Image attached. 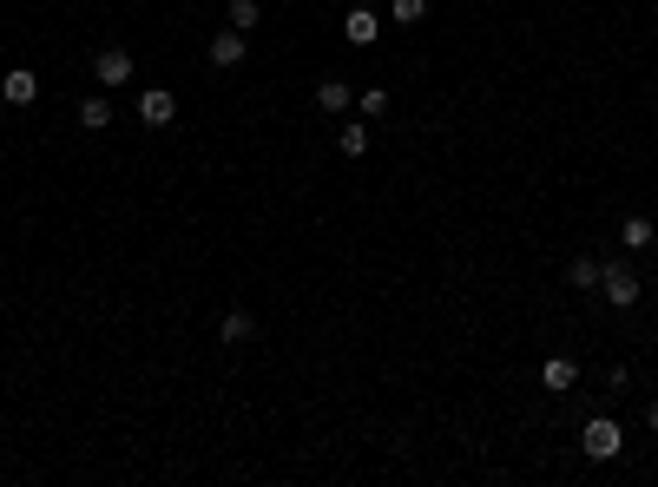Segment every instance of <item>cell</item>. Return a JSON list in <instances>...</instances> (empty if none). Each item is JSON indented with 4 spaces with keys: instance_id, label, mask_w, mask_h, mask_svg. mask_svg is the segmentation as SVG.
Segmentation results:
<instances>
[{
    "instance_id": "obj_15",
    "label": "cell",
    "mask_w": 658,
    "mask_h": 487,
    "mask_svg": "<svg viewBox=\"0 0 658 487\" xmlns=\"http://www.w3.org/2000/svg\"><path fill=\"white\" fill-rule=\"evenodd\" d=\"M599 264H606V257H573L566 283H573V290H599Z\"/></svg>"
},
{
    "instance_id": "obj_17",
    "label": "cell",
    "mask_w": 658,
    "mask_h": 487,
    "mask_svg": "<svg viewBox=\"0 0 658 487\" xmlns=\"http://www.w3.org/2000/svg\"><path fill=\"white\" fill-rule=\"evenodd\" d=\"M356 112H362V119H382V112H389V86H369V93H356Z\"/></svg>"
},
{
    "instance_id": "obj_2",
    "label": "cell",
    "mask_w": 658,
    "mask_h": 487,
    "mask_svg": "<svg viewBox=\"0 0 658 487\" xmlns=\"http://www.w3.org/2000/svg\"><path fill=\"white\" fill-rule=\"evenodd\" d=\"M580 448H586V461H619L626 428L612 422V415H593V422H586V435H580Z\"/></svg>"
},
{
    "instance_id": "obj_6",
    "label": "cell",
    "mask_w": 658,
    "mask_h": 487,
    "mask_svg": "<svg viewBox=\"0 0 658 487\" xmlns=\"http://www.w3.org/2000/svg\"><path fill=\"white\" fill-rule=\"evenodd\" d=\"M0 99H7L14 112H27L33 99H40V73H33V66H14V73H0Z\"/></svg>"
},
{
    "instance_id": "obj_1",
    "label": "cell",
    "mask_w": 658,
    "mask_h": 487,
    "mask_svg": "<svg viewBox=\"0 0 658 487\" xmlns=\"http://www.w3.org/2000/svg\"><path fill=\"white\" fill-rule=\"evenodd\" d=\"M599 297L612 303V310H632V303L645 297V283H639V270L626 264V257H606L599 264Z\"/></svg>"
},
{
    "instance_id": "obj_8",
    "label": "cell",
    "mask_w": 658,
    "mask_h": 487,
    "mask_svg": "<svg viewBox=\"0 0 658 487\" xmlns=\"http://www.w3.org/2000/svg\"><path fill=\"white\" fill-rule=\"evenodd\" d=\"M573 382H580V362H566V356L540 362V389H547V395H573Z\"/></svg>"
},
{
    "instance_id": "obj_3",
    "label": "cell",
    "mask_w": 658,
    "mask_h": 487,
    "mask_svg": "<svg viewBox=\"0 0 658 487\" xmlns=\"http://www.w3.org/2000/svg\"><path fill=\"white\" fill-rule=\"evenodd\" d=\"M132 73H139V66H132V53H126V47L93 53V86H99V93H119V86H132Z\"/></svg>"
},
{
    "instance_id": "obj_10",
    "label": "cell",
    "mask_w": 658,
    "mask_h": 487,
    "mask_svg": "<svg viewBox=\"0 0 658 487\" xmlns=\"http://www.w3.org/2000/svg\"><path fill=\"white\" fill-rule=\"evenodd\" d=\"M652 237H658V224L645 218V211H632V218L619 224V251H626V257L632 251H652Z\"/></svg>"
},
{
    "instance_id": "obj_7",
    "label": "cell",
    "mask_w": 658,
    "mask_h": 487,
    "mask_svg": "<svg viewBox=\"0 0 658 487\" xmlns=\"http://www.w3.org/2000/svg\"><path fill=\"white\" fill-rule=\"evenodd\" d=\"M376 33H382V14L369 7V0H356V7L343 14V40H349V47H369Z\"/></svg>"
},
{
    "instance_id": "obj_5",
    "label": "cell",
    "mask_w": 658,
    "mask_h": 487,
    "mask_svg": "<svg viewBox=\"0 0 658 487\" xmlns=\"http://www.w3.org/2000/svg\"><path fill=\"white\" fill-rule=\"evenodd\" d=\"M139 126H178V99H172V86H145L139 93Z\"/></svg>"
},
{
    "instance_id": "obj_11",
    "label": "cell",
    "mask_w": 658,
    "mask_h": 487,
    "mask_svg": "<svg viewBox=\"0 0 658 487\" xmlns=\"http://www.w3.org/2000/svg\"><path fill=\"white\" fill-rule=\"evenodd\" d=\"M251 336H257V316H251V310H224V316H218V343H224V349L251 343Z\"/></svg>"
},
{
    "instance_id": "obj_13",
    "label": "cell",
    "mask_w": 658,
    "mask_h": 487,
    "mask_svg": "<svg viewBox=\"0 0 658 487\" xmlns=\"http://www.w3.org/2000/svg\"><path fill=\"white\" fill-rule=\"evenodd\" d=\"M73 119H79V132H106V126H112V99H106V93H86Z\"/></svg>"
},
{
    "instance_id": "obj_18",
    "label": "cell",
    "mask_w": 658,
    "mask_h": 487,
    "mask_svg": "<svg viewBox=\"0 0 658 487\" xmlns=\"http://www.w3.org/2000/svg\"><path fill=\"white\" fill-rule=\"evenodd\" d=\"M645 428H652V435H658V402H645Z\"/></svg>"
},
{
    "instance_id": "obj_16",
    "label": "cell",
    "mask_w": 658,
    "mask_h": 487,
    "mask_svg": "<svg viewBox=\"0 0 658 487\" xmlns=\"http://www.w3.org/2000/svg\"><path fill=\"white\" fill-rule=\"evenodd\" d=\"M389 20H395V27H422V20H428V0H389Z\"/></svg>"
},
{
    "instance_id": "obj_4",
    "label": "cell",
    "mask_w": 658,
    "mask_h": 487,
    "mask_svg": "<svg viewBox=\"0 0 658 487\" xmlns=\"http://www.w3.org/2000/svg\"><path fill=\"white\" fill-rule=\"evenodd\" d=\"M244 60H251V33H237V27L211 33V66H218V73H231V66H244Z\"/></svg>"
},
{
    "instance_id": "obj_9",
    "label": "cell",
    "mask_w": 658,
    "mask_h": 487,
    "mask_svg": "<svg viewBox=\"0 0 658 487\" xmlns=\"http://www.w3.org/2000/svg\"><path fill=\"white\" fill-rule=\"evenodd\" d=\"M316 112H329V119L356 112V93H349V79H323V86H316Z\"/></svg>"
},
{
    "instance_id": "obj_14",
    "label": "cell",
    "mask_w": 658,
    "mask_h": 487,
    "mask_svg": "<svg viewBox=\"0 0 658 487\" xmlns=\"http://www.w3.org/2000/svg\"><path fill=\"white\" fill-rule=\"evenodd\" d=\"M257 20H264L257 0H231V7H224V27H237V33H257Z\"/></svg>"
},
{
    "instance_id": "obj_12",
    "label": "cell",
    "mask_w": 658,
    "mask_h": 487,
    "mask_svg": "<svg viewBox=\"0 0 658 487\" xmlns=\"http://www.w3.org/2000/svg\"><path fill=\"white\" fill-rule=\"evenodd\" d=\"M336 152H343V158H362V152H369V119H362V112H356V119L343 112V126H336Z\"/></svg>"
}]
</instances>
